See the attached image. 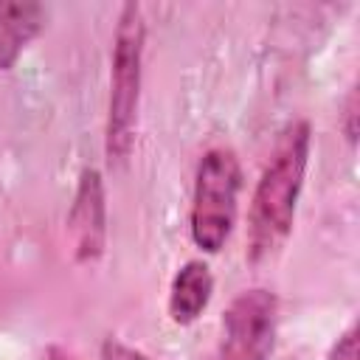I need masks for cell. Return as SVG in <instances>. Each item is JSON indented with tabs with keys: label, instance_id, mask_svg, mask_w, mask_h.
<instances>
[{
	"label": "cell",
	"instance_id": "cell-1",
	"mask_svg": "<svg viewBox=\"0 0 360 360\" xmlns=\"http://www.w3.org/2000/svg\"><path fill=\"white\" fill-rule=\"evenodd\" d=\"M309 160V124L292 121L276 141V149L262 169L248 217V256L253 262L276 253L292 231L298 197Z\"/></svg>",
	"mask_w": 360,
	"mask_h": 360
},
{
	"label": "cell",
	"instance_id": "cell-2",
	"mask_svg": "<svg viewBox=\"0 0 360 360\" xmlns=\"http://www.w3.org/2000/svg\"><path fill=\"white\" fill-rule=\"evenodd\" d=\"M143 42L146 22L138 3H124L112 37L110 62V101H107V135L104 149L110 163H124L135 143L141 76H143Z\"/></svg>",
	"mask_w": 360,
	"mask_h": 360
},
{
	"label": "cell",
	"instance_id": "cell-3",
	"mask_svg": "<svg viewBox=\"0 0 360 360\" xmlns=\"http://www.w3.org/2000/svg\"><path fill=\"white\" fill-rule=\"evenodd\" d=\"M242 188V166L239 158L225 149H208L194 174L191 194V239L205 253H219L236 225Z\"/></svg>",
	"mask_w": 360,
	"mask_h": 360
},
{
	"label": "cell",
	"instance_id": "cell-4",
	"mask_svg": "<svg viewBox=\"0 0 360 360\" xmlns=\"http://www.w3.org/2000/svg\"><path fill=\"white\" fill-rule=\"evenodd\" d=\"M278 332V298L264 287L239 292L222 315V340L211 360H267Z\"/></svg>",
	"mask_w": 360,
	"mask_h": 360
},
{
	"label": "cell",
	"instance_id": "cell-5",
	"mask_svg": "<svg viewBox=\"0 0 360 360\" xmlns=\"http://www.w3.org/2000/svg\"><path fill=\"white\" fill-rule=\"evenodd\" d=\"M68 236L73 259L87 264L101 259L107 245V197L98 169H82L79 186L68 211Z\"/></svg>",
	"mask_w": 360,
	"mask_h": 360
},
{
	"label": "cell",
	"instance_id": "cell-6",
	"mask_svg": "<svg viewBox=\"0 0 360 360\" xmlns=\"http://www.w3.org/2000/svg\"><path fill=\"white\" fill-rule=\"evenodd\" d=\"M211 292H214V276H211V267L205 262H186L177 276L172 278V290H169V315L174 323L180 326H188L194 323L202 309L208 307L211 301Z\"/></svg>",
	"mask_w": 360,
	"mask_h": 360
},
{
	"label": "cell",
	"instance_id": "cell-7",
	"mask_svg": "<svg viewBox=\"0 0 360 360\" xmlns=\"http://www.w3.org/2000/svg\"><path fill=\"white\" fill-rule=\"evenodd\" d=\"M45 25L39 3H0V70H11Z\"/></svg>",
	"mask_w": 360,
	"mask_h": 360
},
{
	"label": "cell",
	"instance_id": "cell-8",
	"mask_svg": "<svg viewBox=\"0 0 360 360\" xmlns=\"http://www.w3.org/2000/svg\"><path fill=\"white\" fill-rule=\"evenodd\" d=\"M357 115H360V98H357V87H352L346 101H343V121H340L343 135L352 146L357 143Z\"/></svg>",
	"mask_w": 360,
	"mask_h": 360
},
{
	"label": "cell",
	"instance_id": "cell-9",
	"mask_svg": "<svg viewBox=\"0 0 360 360\" xmlns=\"http://www.w3.org/2000/svg\"><path fill=\"white\" fill-rule=\"evenodd\" d=\"M101 360H152L143 352H138L135 346L118 340V338H104L101 343Z\"/></svg>",
	"mask_w": 360,
	"mask_h": 360
},
{
	"label": "cell",
	"instance_id": "cell-10",
	"mask_svg": "<svg viewBox=\"0 0 360 360\" xmlns=\"http://www.w3.org/2000/svg\"><path fill=\"white\" fill-rule=\"evenodd\" d=\"M326 360H357V326L354 323L332 343Z\"/></svg>",
	"mask_w": 360,
	"mask_h": 360
},
{
	"label": "cell",
	"instance_id": "cell-11",
	"mask_svg": "<svg viewBox=\"0 0 360 360\" xmlns=\"http://www.w3.org/2000/svg\"><path fill=\"white\" fill-rule=\"evenodd\" d=\"M45 360H70V357H68L59 346H51V349H48V354H45Z\"/></svg>",
	"mask_w": 360,
	"mask_h": 360
}]
</instances>
